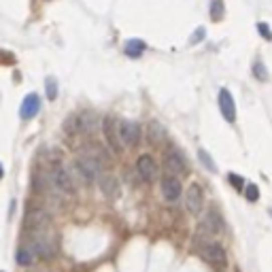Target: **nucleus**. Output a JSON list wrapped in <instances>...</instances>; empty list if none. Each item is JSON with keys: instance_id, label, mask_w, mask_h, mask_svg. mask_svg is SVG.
I'll return each instance as SVG.
<instances>
[{"instance_id": "7ed1b4c3", "label": "nucleus", "mask_w": 272, "mask_h": 272, "mask_svg": "<svg viewBox=\"0 0 272 272\" xmlns=\"http://www.w3.org/2000/svg\"><path fill=\"white\" fill-rule=\"evenodd\" d=\"M49 179H51L53 187H58L62 194H75L77 192V185H75V181H72V175L60 164V162H53L51 164Z\"/></svg>"}, {"instance_id": "2eb2a0df", "label": "nucleus", "mask_w": 272, "mask_h": 272, "mask_svg": "<svg viewBox=\"0 0 272 272\" xmlns=\"http://www.w3.org/2000/svg\"><path fill=\"white\" fill-rule=\"evenodd\" d=\"M98 183H100V192L108 198V200H115V198L119 196V181H117L113 175H108V172L98 175Z\"/></svg>"}, {"instance_id": "6ab92c4d", "label": "nucleus", "mask_w": 272, "mask_h": 272, "mask_svg": "<svg viewBox=\"0 0 272 272\" xmlns=\"http://www.w3.org/2000/svg\"><path fill=\"white\" fill-rule=\"evenodd\" d=\"M145 49H147V45H145L141 39H132V41L125 43V47H123V51H125V56H128V58H141L145 53Z\"/></svg>"}, {"instance_id": "6e6552de", "label": "nucleus", "mask_w": 272, "mask_h": 272, "mask_svg": "<svg viewBox=\"0 0 272 272\" xmlns=\"http://www.w3.org/2000/svg\"><path fill=\"white\" fill-rule=\"evenodd\" d=\"M119 139H121V145H125V147H136L141 143V125L136 121L123 119L119 123Z\"/></svg>"}, {"instance_id": "f257e3e1", "label": "nucleus", "mask_w": 272, "mask_h": 272, "mask_svg": "<svg viewBox=\"0 0 272 272\" xmlns=\"http://www.w3.org/2000/svg\"><path fill=\"white\" fill-rule=\"evenodd\" d=\"M30 249L34 251V255H39L43 259H51L56 255V238L51 236V232L45 228V230H36L32 234V242H30Z\"/></svg>"}, {"instance_id": "f8f14e48", "label": "nucleus", "mask_w": 272, "mask_h": 272, "mask_svg": "<svg viewBox=\"0 0 272 272\" xmlns=\"http://www.w3.org/2000/svg\"><path fill=\"white\" fill-rule=\"evenodd\" d=\"M26 223H28V228H32L34 232L36 230H45L49 223V213L45 211L41 206H30L28 213H26Z\"/></svg>"}, {"instance_id": "0eeeda50", "label": "nucleus", "mask_w": 272, "mask_h": 272, "mask_svg": "<svg viewBox=\"0 0 272 272\" xmlns=\"http://www.w3.org/2000/svg\"><path fill=\"white\" fill-rule=\"evenodd\" d=\"M164 168L168 170L166 175H175V177H179V175H187V172H189L187 162H185L183 153H181L179 149H170V151L166 153V158H164Z\"/></svg>"}, {"instance_id": "ddd939ff", "label": "nucleus", "mask_w": 272, "mask_h": 272, "mask_svg": "<svg viewBox=\"0 0 272 272\" xmlns=\"http://www.w3.org/2000/svg\"><path fill=\"white\" fill-rule=\"evenodd\" d=\"M219 111L223 115V119L228 123L236 121V104H234V98L228 89H221L219 92Z\"/></svg>"}, {"instance_id": "b1692460", "label": "nucleus", "mask_w": 272, "mask_h": 272, "mask_svg": "<svg viewBox=\"0 0 272 272\" xmlns=\"http://www.w3.org/2000/svg\"><path fill=\"white\" fill-rule=\"evenodd\" d=\"M64 130H66L68 134L79 132V119H77V117H68V119L64 121Z\"/></svg>"}, {"instance_id": "c85d7f7f", "label": "nucleus", "mask_w": 272, "mask_h": 272, "mask_svg": "<svg viewBox=\"0 0 272 272\" xmlns=\"http://www.w3.org/2000/svg\"><path fill=\"white\" fill-rule=\"evenodd\" d=\"M202 39H204V28H198V30L194 32V36H192V41H189V43L194 45V43H200Z\"/></svg>"}, {"instance_id": "a211bd4d", "label": "nucleus", "mask_w": 272, "mask_h": 272, "mask_svg": "<svg viewBox=\"0 0 272 272\" xmlns=\"http://www.w3.org/2000/svg\"><path fill=\"white\" fill-rule=\"evenodd\" d=\"M96 128H98V117L94 113H83L79 117V132L92 134Z\"/></svg>"}, {"instance_id": "dca6fc26", "label": "nucleus", "mask_w": 272, "mask_h": 272, "mask_svg": "<svg viewBox=\"0 0 272 272\" xmlns=\"http://www.w3.org/2000/svg\"><path fill=\"white\" fill-rule=\"evenodd\" d=\"M41 111V98L36 96V94H28L24 98V102L20 106V115H22V119H32V117H36Z\"/></svg>"}, {"instance_id": "4468645a", "label": "nucleus", "mask_w": 272, "mask_h": 272, "mask_svg": "<svg viewBox=\"0 0 272 272\" xmlns=\"http://www.w3.org/2000/svg\"><path fill=\"white\" fill-rule=\"evenodd\" d=\"M81 153H85V156H89V158H92V160H94L100 168L111 164V156H108V151L102 147V145H98V143H87Z\"/></svg>"}, {"instance_id": "f03ea898", "label": "nucleus", "mask_w": 272, "mask_h": 272, "mask_svg": "<svg viewBox=\"0 0 272 272\" xmlns=\"http://www.w3.org/2000/svg\"><path fill=\"white\" fill-rule=\"evenodd\" d=\"M223 230V217L215 211V208H211L206 215H204V219L200 221V225H198V240L204 242V240H213L217 234H219Z\"/></svg>"}, {"instance_id": "9d476101", "label": "nucleus", "mask_w": 272, "mask_h": 272, "mask_svg": "<svg viewBox=\"0 0 272 272\" xmlns=\"http://www.w3.org/2000/svg\"><path fill=\"white\" fill-rule=\"evenodd\" d=\"M204 206V194H202V187L198 183H192L187 187V194H185V208L192 215H200Z\"/></svg>"}, {"instance_id": "412c9836", "label": "nucleus", "mask_w": 272, "mask_h": 272, "mask_svg": "<svg viewBox=\"0 0 272 272\" xmlns=\"http://www.w3.org/2000/svg\"><path fill=\"white\" fill-rule=\"evenodd\" d=\"M211 17L215 22L223 20V0H211Z\"/></svg>"}, {"instance_id": "1a4fd4ad", "label": "nucleus", "mask_w": 272, "mask_h": 272, "mask_svg": "<svg viewBox=\"0 0 272 272\" xmlns=\"http://www.w3.org/2000/svg\"><path fill=\"white\" fill-rule=\"evenodd\" d=\"M136 172H139V177L143 179V183H153V181L158 179V164L156 160L151 156H141L139 162H136Z\"/></svg>"}, {"instance_id": "9b49d317", "label": "nucleus", "mask_w": 272, "mask_h": 272, "mask_svg": "<svg viewBox=\"0 0 272 272\" xmlns=\"http://www.w3.org/2000/svg\"><path fill=\"white\" fill-rule=\"evenodd\" d=\"M160 189H162V196H164L168 202L179 200L181 192H183V187H181V181H179V177H175V175H164V177H162Z\"/></svg>"}, {"instance_id": "a878e982", "label": "nucleus", "mask_w": 272, "mask_h": 272, "mask_svg": "<svg viewBox=\"0 0 272 272\" xmlns=\"http://www.w3.org/2000/svg\"><path fill=\"white\" fill-rule=\"evenodd\" d=\"M253 72H255V77H257L259 81H266V79H268V72H266L264 64H259V62H257L255 66H253Z\"/></svg>"}, {"instance_id": "bb28decb", "label": "nucleus", "mask_w": 272, "mask_h": 272, "mask_svg": "<svg viewBox=\"0 0 272 272\" xmlns=\"http://www.w3.org/2000/svg\"><path fill=\"white\" fill-rule=\"evenodd\" d=\"M257 30L261 32V36H264L266 41H272V30H270L268 24H257Z\"/></svg>"}, {"instance_id": "c756f323", "label": "nucleus", "mask_w": 272, "mask_h": 272, "mask_svg": "<svg viewBox=\"0 0 272 272\" xmlns=\"http://www.w3.org/2000/svg\"><path fill=\"white\" fill-rule=\"evenodd\" d=\"M3 175H5V170H3V166H0V179H3Z\"/></svg>"}, {"instance_id": "5701e85b", "label": "nucleus", "mask_w": 272, "mask_h": 272, "mask_svg": "<svg viewBox=\"0 0 272 272\" xmlns=\"http://www.w3.org/2000/svg\"><path fill=\"white\" fill-rule=\"evenodd\" d=\"M244 196H247V200H249V202H257V198H259V189H257V185H247V189H244Z\"/></svg>"}, {"instance_id": "aec40b11", "label": "nucleus", "mask_w": 272, "mask_h": 272, "mask_svg": "<svg viewBox=\"0 0 272 272\" xmlns=\"http://www.w3.org/2000/svg\"><path fill=\"white\" fill-rule=\"evenodd\" d=\"M15 261H17L20 266H30V264H32V261H34V251L30 249V244H22V247L17 249Z\"/></svg>"}, {"instance_id": "4be33fe9", "label": "nucleus", "mask_w": 272, "mask_h": 272, "mask_svg": "<svg viewBox=\"0 0 272 272\" xmlns=\"http://www.w3.org/2000/svg\"><path fill=\"white\" fill-rule=\"evenodd\" d=\"M198 158H200V162H202V164L208 168V170H211V172H215L217 170V166H215V162L211 160V158H208V153L204 151V149H200V151H198Z\"/></svg>"}, {"instance_id": "393cba45", "label": "nucleus", "mask_w": 272, "mask_h": 272, "mask_svg": "<svg viewBox=\"0 0 272 272\" xmlns=\"http://www.w3.org/2000/svg\"><path fill=\"white\" fill-rule=\"evenodd\" d=\"M47 98H49V100H56V98H58V83H56V79H47Z\"/></svg>"}, {"instance_id": "423d86ee", "label": "nucleus", "mask_w": 272, "mask_h": 272, "mask_svg": "<svg viewBox=\"0 0 272 272\" xmlns=\"http://www.w3.org/2000/svg\"><path fill=\"white\" fill-rule=\"evenodd\" d=\"M102 132H104V141L106 145L111 147L113 153H121L123 145H121V139H119V121L115 117H106L104 123H102Z\"/></svg>"}, {"instance_id": "cd10ccee", "label": "nucleus", "mask_w": 272, "mask_h": 272, "mask_svg": "<svg viewBox=\"0 0 272 272\" xmlns=\"http://www.w3.org/2000/svg\"><path fill=\"white\" fill-rule=\"evenodd\" d=\"M228 179H230V183H234V187H236V189H242V187H244V181H242L238 175H230Z\"/></svg>"}, {"instance_id": "f3484780", "label": "nucleus", "mask_w": 272, "mask_h": 272, "mask_svg": "<svg viewBox=\"0 0 272 272\" xmlns=\"http://www.w3.org/2000/svg\"><path fill=\"white\" fill-rule=\"evenodd\" d=\"M147 139L151 145H162L166 139V130H164V125H162L158 119H153L147 123Z\"/></svg>"}, {"instance_id": "20e7f679", "label": "nucleus", "mask_w": 272, "mask_h": 272, "mask_svg": "<svg viewBox=\"0 0 272 272\" xmlns=\"http://www.w3.org/2000/svg\"><path fill=\"white\" fill-rule=\"evenodd\" d=\"M200 253H202V257L208 261V264L215 266V268H225V264H228L225 249L217 240H204V242H200Z\"/></svg>"}, {"instance_id": "39448f33", "label": "nucleus", "mask_w": 272, "mask_h": 272, "mask_svg": "<svg viewBox=\"0 0 272 272\" xmlns=\"http://www.w3.org/2000/svg\"><path fill=\"white\" fill-rule=\"evenodd\" d=\"M75 170L87 185L94 183V181L98 179V175H100V166H98L89 156H85V153H79V156L75 158Z\"/></svg>"}]
</instances>
